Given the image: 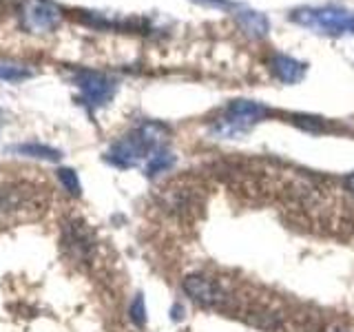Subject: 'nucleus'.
I'll list each match as a JSON object with an SVG mask.
<instances>
[{"label":"nucleus","instance_id":"nucleus-1","mask_svg":"<svg viewBox=\"0 0 354 332\" xmlns=\"http://www.w3.org/2000/svg\"><path fill=\"white\" fill-rule=\"evenodd\" d=\"M290 20L299 27L313 29L328 36H348L354 33V11L339 5L299 7L290 11Z\"/></svg>","mask_w":354,"mask_h":332},{"label":"nucleus","instance_id":"nucleus-2","mask_svg":"<svg viewBox=\"0 0 354 332\" xmlns=\"http://www.w3.org/2000/svg\"><path fill=\"white\" fill-rule=\"evenodd\" d=\"M42 213V202L38 199L36 188L27 184H9L0 188V221L14 224V221L33 219Z\"/></svg>","mask_w":354,"mask_h":332},{"label":"nucleus","instance_id":"nucleus-3","mask_svg":"<svg viewBox=\"0 0 354 332\" xmlns=\"http://www.w3.org/2000/svg\"><path fill=\"white\" fill-rule=\"evenodd\" d=\"M266 116H268V109L263 104L252 102V100H235V102L228 104L226 113L213 124V131L217 136L232 138L239 136V133H246L252 124H257Z\"/></svg>","mask_w":354,"mask_h":332},{"label":"nucleus","instance_id":"nucleus-4","mask_svg":"<svg viewBox=\"0 0 354 332\" xmlns=\"http://www.w3.org/2000/svg\"><path fill=\"white\" fill-rule=\"evenodd\" d=\"M64 11L53 0H22L20 25L29 33H49L62 22Z\"/></svg>","mask_w":354,"mask_h":332},{"label":"nucleus","instance_id":"nucleus-5","mask_svg":"<svg viewBox=\"0 0 354 332\" xmlns=\"http://www.w3.org/2000/svg\"><path fill=\"white\" fill-rule=\"evenodd\" d=\"M75 86L80 89V98L88 109H100L111 98L115 95V80H111L109 75L97 73V71H77L75 73Z\"/></svg>","mask_w":354,"mask_h":332},{"label":"nucleus","instance_id":"nucleus-6","mask_svg":"<svg viewBox=\"0 0 354 332\" xmlns=\"http://www.w3.org/2000/svg\"><path fill=\"white\" fill-rule=\"evenodd\" d=\"M149 153H153V151L144 144L140 133L133 131L129 136L120 138L111 144V149L106 151V162L118 166V169H131V166H138Z\"/></svg>","mask_w":354,"mask_h":332},{"label":"nucleus","instance_id":"nucleus-7","mask_svg":"<svg viewBox=\"0 0 354 332\" xmlns=\"http://www.w3.org/2000/svg\"><path fill=\"white\" fill-rule=\"evenodd\" d=\"M184 290L193 299L195 304L206 306V308H217L226 302V293L215 279L204 275H191L184 279Z\"/></svg>","mask_w":354,"mask_h":332},{"label":"nucleus","instance_id":"nucleus-8","mask_svg":"<svg viewBox=\"0 0 354 332\" xmlns=\"http://www.w3.org/2000/svg\"><path fill=\"white\" fill-rule=\"evenodd\" d=\"M62 243H64V250L69 252L71 259L75 261H88L95 248L93 232L88 230L82 221H71V224L64 228Z\"/></svg>","mask_w":354,"mask_h":332},{"label":"nucleus","instance_id":"nucleus-9","mask_svg":"<svg viewBox=\"0 0 354 332\" xmlns=\"http://www.w3.org/2000/svg\"><path fill=\"white\" fill-rule=\"evenodd\" d=\"M270 71L279 77L281 82L286 84H297L304 80L306 75V64L301 60L292 58V55H286V53H277L270 58Z\"/></svg>","mask_w":354,"mask_h":332},{"label":"nucleus","instance_id":"nucleus-10","mask_svg":"<svg viewBox=\"0 0 354 332\" xmlns=\"http://www.w3.org/2000/svg\"><path fill=\"white\" fill-rule=\"evenodd\" d=\"M237 22L241 31L246 33L250 38H266L270 31V25H268V18L259 11H252V9H241L237 14Z\"/></svg>","mask_w":354,"mask_h":332},{"label":"nucleus","instance_id":"nucleus-11","mask_svg":"<svg viewBox=\"0 0 354 332\" xmlns=\"http://www.w3.org/2000/svg\"><path fill=\"white\" fill-rule=\"evenodd\" d=\"M9 151L18 155H27V158H33V160H44V162H58L62 158V153L58 149H51L47 144H38V142L16 144V147H11Z\"/></svg>","mask_w":354,"mask_h":332},{"label":"nucleus","instance_id":"nucleus-12","mask_svg":"<svg viewBox=\"0 0 354 332\" xmlns=\"http://www.w3.org/2000/svg\"><path fill=\"white\" fill-rule=\"evenodd\" d=\"M173 164H175L173 153H169L166 149H158V151H153L149 155V160H147V175L149 177H155L158 173L169 171Z\"/></svg>","mask_w":354,"mask_h":332},{"label":"nucleus","instance_id":"nucleus-13","mask_svg":"<svg viewBox=\"0 0 354 332\" xmlns=\"http://www.w3.org/2000/svg\"><path fill=\"white\" fill-rule=\"evenodd\" d=\"M33 71L25 64H18V62H0V80L5 82H22L31 77Z\"/></svg>","mask_w":354,"mask_h":332},{"label":"nucleus","instance_id":"nucleus-14","mask_svg":"<svg viewBox=\"0 0 354 332\" xmlns=\"http://www.w3.org/2000/svg\"><path fill=\"white\" fill-rule=\"evenodd\" d=\"M58 180L62 182V186L66 188V193L69 195H73V197L82 195L80 180H77V173L73 169H58Z\"/></svg>","mask_w":354,"mask_h":332},{"label":"nucleus","instance_id":"nucleus-15","mask_svg":"<svg viewBox=\"0 0 354 332\" xmlns=\"http://www.w3.org/2000/svg\"><path fill=\"white\" fill-rule=\"evenodd\" d=\"M129 317H131L133 324L140 326V328L147 324V306H144V297L142 295H136V299H133V304L129 308Z\"/></svg>","mask_w":354,"mask_h":332},{"label":"nucleus","instance_id":"nucleus-16","mask_svg":"<svg viewBox=\"0 0 354 332\" xmlns=\"http://www.w3.org/2000/svg\"><path fill=\"white\" fill-rule=\"evenodd\" d=\"M197 3H204V5H213V7H230V5H232L230 0H197Z\"/></svg>","mask_w":354,"mask_h":332},{"label":"nucleus","instance_id":"nucleus-17","mask_svg":"<svg viewBox=\"0 0 354 332\" xmlns=\"http://www.w3.org/2000/svg\"><path fill=\"white\" fill-rule=\"evenodd\" d=\"M346 186L350 188V193H354V173H350V175L346 177Z\"/></svg>","mask_w":354,"mask_h":332},{"label":"nucleus","instance_id":"nucleus-18","mask_svg":"<svg viewBox=\"0 0 354 332\" xmlns=\"http://www.w3.org/2000/svg\"><path fill=\"white\" fill-rule=\"evenodd\" d=\"M3 122H5V118H3V111H0V129H3Z\"/></svg>","mask_w":354,"mask_h":332}]
</instances>
